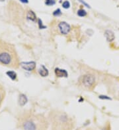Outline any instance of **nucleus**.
<instances>
[{"label": "nucleus", "instance_id": "f257e3e1", "mask_svg": "<svg viewBox=\"0 0 119 130\" xmlns=\"http://www.w3.org/2000/svg\"><path fill=\"white\" fill-rule=\"evenodd\" d=\"M48 119L50 130H73L75 126L74 118L60 110H51Z\"/></svg>", "mask_w": 119, "mask_h": 130}, {"label": "nucleus", "instance_id": "f03ea898", "mask_svg": "<svg viewBox=\"0 0 119 130\" xmlns=\"http://www.w3.org/2000/svg\"><path fill=\"white\" fill-rule=\"evenodd\" d=\"M19 57L14 45L0 40V65L13 69L20 66Z\"/></svg>", "mask_w": 119, "mask_h": 130}, {"label": "nucleus", "instance_id": "7ed1b4c3", "mask_svg": "<svg viewBox=\"0 0 119 130\" xmlns=\"http://www.w3.org/2000/svg\"><path fill=\"white\" fill-rule=\"evenodd\" d=\"M21 123L24 130H47L50 124L48 119L43 114L30 112L23 117Z\"/></svg>", "mask_w": 119, "mask_h": 130}, {"label": "nucleus", "instance_id": "20e7f679", "mask_svg": "<svg viewBox=\"0 0 119 130\" xmlns=\"http://www.w3.org/2000/svg\"><path fill=\"white\" fill-rule=\"evenodd\" d=\"M96 80L93 74H86L79 77L78 80V85L83 89L92 91L95 87Z\"/></svg>", "mask_w": 119, "mask_h": 130}, {"label": "nucleus", "instance_id": "39448f33", "mask_svg": "<svg viewBox=\"0 0 119 130\" xmlns=\"http://www.w3.org/2000/svg\"><path fill=\"white\" fill-rule=\"evenodd\" d=\"M58 29L61 34H64V35L68 34L70 32L71 27L67 22H64V21L60 22L58 24Z\"/></svg>", "mask_w": 119, "mask_h": 130}, {"label": "nucleus", "instance_id": "423d86ee", "mask_svg": "<svg viewBox=\"0 0 119 130\" xmlns=\"http://www.w3.org/2000/svg\"><path fill=\"white\" fill-rule=\"evenodd\" d=\"M20 66H21L24 70L27 71H32L36 68V62L34 61L30 62H22L20 63Z\"/></svg>", "mask_w": 119, "mask_h": 130}, {"label": "nucleus", "instance_id": "0eeeda50", "mask_svg": "<svg viewBox=\"0 0 119 130\" xmlns=\"http://www.w3.org/2000/svg\"><path fill=\"white\" fill-rule=\"evenodd\" d=\"M55 74L57 77H59V78H62V77L66 78L68 76V74L66 72V70L58 68H56L55 69Z\"/></svg>", "mask_w": 119, "mask_h": 130}, {"label": "nucleus", "instance_id": "6e6552de", "mask_svg": "<svg viewBox=\"0 0 119 130\" xmlns=\"http://www.w3.org/2000/svg\"><path fill=\"white\" fill-rule=\"evenodd\" d=\"M105 37H106V38H107V41L109 42H113L115 38V34H114V32L110 30H107L105 31Z\"/></svg>", "mask_w": 119, "mask_h": 130}, {"label": "nucleus", "instance_id": "1a4fd4ad", "mask_svg": "<svg viewBox=\"0 0 119 130\" xmlns=\"http://www.w3.org/2000/svg\"><path fill=\"white\" fill-rule=\"evenodd\" d=\"M38 73H39V74H40L41 76H43V77H46V76H48L49 74L48 70V69H47L44 65H42V66H41V68H39Z\"/></svg>", "mask_w": 119, "mask_h": 130}, {"label": "nucleus", "instance_id": "9d476101", "mask_svg": "<svg viewBox=\"0 0 119 130\" xmlns=\"http://www.w3.org/2000/svg\"><path fill=\"white\" fill-rule=\"evenodd\" d=\"M19 104L20 106H24V104L27 102V98L23 94H21L19 97Z\"/></svg>", "mask_w": 119, "mask_h": 130}, {"label": "nucleus", "instance_id": "9b49d317", "mask_svg": "<svg viewBox=\"0 0 119 130\" xmlns=\"http://www.w3.org/2000/svg\"><path fill=\"white\" fill-rule=\"evenodd\" d=\"M26 17H27V18H28V20H31V21H35L36 19V14L31 10L28 11L27 14H26Z\"/></svg>", "mask_w": 119, "mask_h": 130}, {"label": "nucleus", "instance_id": "f8f14e48", "mask_svg": "<svg viewBox=\"0 0 119 130\" xmlns=\"http://www.w3.org/2000/svg\"><path fill=\"white\" fill-rule=\"evenodd\" d=\"M7 74V76L13 80H15L17 78V74L14 71H8L6 73Z\"/></svg>", "mask_w": 119, "mask_h": 130}, {"label": "nucleus", "instance_id": "ddd939ff", "mask_svg": "<svg viewBox=\"0 0 119 130\" xmlns=\"http://www.w3.org/2000/svg\"><path fill=\"white\" fill-rule=\"evenodd\" d=\"M5 96V89L3 88L0 90V106H1L3 101L4 99Z\"/></svg>", "mask_w": 119, "mask_h": 130}, {"label": "nucleus", "instance_id": "4468645a", "mask_svg": "<svg viewBox=\"0 0 119 130\" xmlns=\"http://www.w3.org/2000/svg\"><path fill=\"white\" fill-rule=\"evenodd\" d=\"M77 15L79 16H85L87 15V12L83 9H80L77 11Z\"/></svg>", "mask_w": 119, "mask_h": 130}, {"label": "nucleus", "instance_id": "2eb2a0df", "mask_svg": "<svg viewBox=\"0 0 119 130\" xmlns=\"http://www.w3.org/2000/svg\"><path fill=\"white\" fill-rule=\"evenodd\" d=\"M56 3L55 0H45V4L47 5H54Z\"/></svg>", "mask_w": 119, "mask_h": 130}, {"label": "nucleus", "instance_id": "dca6fc26", "mask_svg": "<svg viewBox=\"0 0 119 130\" xmlns=\"http://www.w3.org/2000/svg\"><path fill=\"white\" fill-rule=\"evenodd\" d=\"M62 7L64 9H68L70 7V3L68 1H65L64 2H63Z\"/></svg>", "mask_w": 119, "mask_h": 130}, {"label": "nucleus", "instance_id": "f3484780", "mask_svg": "<svg viewBox=\"0 0 119 130\" xmlns=\"http://www.w3.org/2000/svg\"><path fill=\"white\" fill-rule=\"evenodd\" d=\"M61 14H62V13H61V11L60 9H58L57 10L55 11L54 12V13H53V14L56 16H59V15H60Z\"/></svg>", "mask_w": 119, "mask_h": 130}, {"label": "nucleus", "instance_id": "a211bd4d", "mask_svg": "<svg viewBox=\"0 0 119 130\" xmlns=\"http://www.w3.org/2000/svg\"><path fill=\"white\" fill-rule=\"evenodd\" d=\"M93 130V129H92V128H79V129H77V130Z\"/></svg>", "mask_w": 119, "mask_h": 130}, {"label": "nucleus", "instance_id": "6ab92c4d", "mask_svg": "<svg viewBox=\"0 0 119 130\" xmlns=\"http://www.w3.org/2000/svg\"><path fill=\"white\" fill-rule=\"evenodd\" d=\"M21 2L23 3H28V0H20Z\"/></svg>", "mask_w": 119, "mask_h": 130}, {"label": "nucleus", "instance_id": "aec40b11", "mask_svg": "<svg viewBox=\"0 0 119 130\" xmlns=\"http://www.w3.org/2000/svg\"><path fill=\"white\" fill-rule=\"evenodd\" d=\"M79 1H81V2L82 3H83V4H84V5H85V6L89 7V5H88V4H87V3H85V1H82V0H79Z\"/></svg>", "mask_w": 119, "mask_h": 130}, {"label": "nucleus", "instance_id": "412c9836", "mask_svg": "<svg viewBox=\"0 0 119 130\" xmlns=\"http://www.w3.org/2000/svg\"><path fill=\"white\" fill-rule=\"evenodd\" d=\"M3 89V86L0 84V90H1V89Z\"/></svg>", "mask_w": 119, "mask_h": 130}, {"label": "nucleus", "instance_id": "4be33fe9", "mask_svg": "<svg viewBox=\"0 0 119 130\" xmlns=\"http://www.w3.org/2000/svg\"><path fill=\"white\" fill-rule=\"evenodd\" d=\"M5 0H0V1H1V2H3V1H4Z\"/></svg>", "mask_w": 119, "mask_h": 130}]
</instances>
